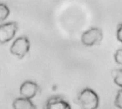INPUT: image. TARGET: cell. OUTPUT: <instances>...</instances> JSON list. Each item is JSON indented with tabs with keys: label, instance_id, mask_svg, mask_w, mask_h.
Wrapping results in <instances>:
<instances>
[{
	"label": "cell",
	"instance_id": "1",
	"mask_svg": "<svg viewBox=\"0 0 122 109\" xmlns=\"http://www.w3.org/2000/svg\"><path fill=\"white\" fill-rule=\"evenodd\" d=\"M76 101L81 109H97L99 105L98 95L89 88L83 89L77 96Z\"/></svg>",
	"mask_w": 122,
	"mask_h": 109
},
{
	"label": "cell",
	"instance_id": "2",
	"mask_svg": "<svg viewBox=\"0 0 122 109\" xmlns=\"http://www.w3.org/2000/svg\"><path fill=\"white\" fill-rule=\"evenodd\" d=\"M30 49V41L25 36L18 37L12 43L10 47V52L18 59H22L29 53Z\"/></svg>",
	"mask_w": 122,
	"mask_h": 109
},
{
	"label": "cell",
	"instance_id": "3",
	"mask_svg": "<svg viewBox=\"0 0 122 109\" xmlns=\"http://www.w3.org/2000/svg\"><path fill=\"white\" fill-rule=\"evenodd\" d=\"M103 39L102 30L97 27H92L81 35V42L86 46H93L101 42Z\"/></svg>",
	"mask_w": 122,
	"mask_h": 109
},
{
	"label": "cell",
	"instance_id": "4",
	"mask_svg": "<svg viewBox=\"0 0 122 109\" xmlns=\"http://www.w3.org/2000/svg\"><path fill=\"white\" fill-rule=\"evenodd\" d=\"M18 31V24L15 21H9L0 25V44L10 41Z\"/></svg>",
	"mask_w": 122,
	"mask_h": 109
},
{
	"label": "cell",
	"instance_id": "5",
	"mask_svg": "<svg viewBox=\"0 0 122 109\" xmlns=\"http://www.w3.org/2000/svg\"><path fill=\"white\" fill-rule=\"evenodd\" d=\"M39 90V85L31 81H24L20 86L19 92L23 98L31 99L34 98Z\"/></svg>",
	"mask_w": 122,
	"mask_h": 109
},
{
	"label": "cell",
	"instance_id": "6",
	"mask_svg": "<svg viewBox=\"0 0 122 109\" xmlns=\"http://www.w3.org/2000/svg\"><path fill=\"white\" fill-rule=\"evenodd\" d=\"M44 109H71L69 103L58 96L50 97L46 102Z\"/></svg>",
	"mask_w": 122,
	"mask_h": 109
},
{
	"label": "cell",
	"instance_id": "7",
	"mask_svg": "<svg viewBox=\"0 0 122 109\" xmlns=\"http://www.w3.org/2000/svg\"><path fill=\"white\" fill-rule=\"evenodd\" d=\"M14 109H36V106L31 100L23 97L16 98L12 104Z\"/></svg>",
	"mask_w": 122,
	"mask_h": 109
},
{
	"label": "cell",
	"instance_id": "8",
	"mask_svg": "<svg viewBox=\"0 0 122 109\" xmlns=\"http://www.w3.org/2000/svg\"><path fill=\"white\" fill-rule=\"evenodd\" d=\"M9 13L10 11L9 7L6 4L0 3V22L4 21L5 19H6V18L9 15Z\"/></svg>",
	"mask_w": 122,
	"mask_h": 109
},
{
	"label": "cell",
	"instance_id": "9",
	"mask_svg": "<svg viewBox=\"0 0 122 109\" xmlns=\"http://www.w3.org/2000/svg\"><path fill=\"white\" fill-rule=\"evenodd\" d=\"M113 74L114 82L122 89V69H117Z\"/></svg>",
	"mask_w": 122,
	"mask_h": 109
},
{
	"label": "cell",
	"instance_id": "10",
	"mask_svg": "<svg viewBox=\"0 0 122 109\" xmlns=\"http://www.w3.org/2000/svg\"><path fill=\"white\" fill-rule=\"evenodd\" d=\"M114 105L117 109H122V89L119 90L114 100Z\"/></svg>",
	"mask_w": 122,
	"mask_h": 109
},
{
	"label": "cell",
	"instance_id": "11",
	"mask_svg": "<svg viewBox=\"0 0 122 109\" xmlns=\"http://www.w3.org/2000/svg\"><path fill=\"white\" fill-rule=\"evenodd\" d=\"M114 60L117 64L122 66V48L116 51L114 54Z\"/></svg>",
	"mask_w": 122,
	"mask_h": 109
},
{
	"label": "cell",
	"instance_id": "12",
	"mask_svg": "<svg viewBox=\"0 0 122 109\" xmlns=\"http://www.w3.org/2000/svg\"><path fill=\"white\" fill-rule=\"evenodd\" d=\"M117 37L118 41L122 43V24H119L117 31Z\"/></svg>",
	"mask_w": 122,
	"mask_h": 109
}]
</instances>
